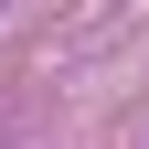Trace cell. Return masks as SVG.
I'll return each instance as SVG.
<instances>
[{"label": "cell", "mask_w": 149, "mask_h": 149, "mask_svg": "<svg viewBox=\"0 0 149 149\" xmlns=\"http://www.w3.org/2000/svg\"><path fill=\"white\" fill-rule=\"evenodd\" d=\"M0 11H11V0H0Z\"/></svg>", "instance_id": "cell-1"}]
</instances>
